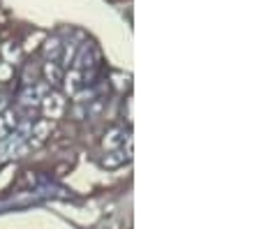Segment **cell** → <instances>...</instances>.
Segmentation results:
<instances>
[{
  "label": "cell",
  "instance_id": "obj_10",
  "mask_svg": "<svg viewBox=\"0 0 259 229\" xmlns=\"http://www.w3.org/2000/svg\"><path fill=\"white\" fill-rule=\"evenodd\" d=\"M58 51H60V42H58V39H49L47 47H44V54H47V58H51V63H54V58L58 56Z\"/></svg>",
  "mask_w": 259,
  "mask_h": 229
},
{
  "label": "cell",
  "instance_id": "obj_3",
  "mask_svg": "<svg viewBox=\"0 0 259 229\" xmlns=\"http://www.w3.org/2000/svg\"><path fill=\"white\" fill-rule=\"evenodd\" d=\"M125 130H120V127H113V130H109L107 134H104V139H102V146H104V151H116V148H120L123 146V142H125Z\"/></svg>",
  "mask_w": 259,
  "mask_h": 229
},
{
  "label": "cell",
  "instance_id": "obj_8",
  "mask_svg": "<svg viewBox=\"0 0 259 229\" xmlns=\"http://www.w3.org/2000/svg\"><path fill=\"white\" fill-rule=\"evenodd\" d=\"M95 63H93V58L88 56V47H83L79 54V58H76V70H86V67H93Z\"/></svg>",
  "mask_w": 259,
  "mask_h": 229
},
{
  "label": "cell",
  "instance_id": "obj_14",
  "mask_svg": "<svg viewBox=\"0 0 259 229\" xmlns=\"http://www.w3.org/2000/svg\"><path fill=\"white\" fill-rule=\"evenodd\" d=\"M127 120H130V123L135 120V118H132V100H127Z\"/></svg>",
  "mask_w": 259,
  "mask_h": 229
},
{
  "label": "cell",
  "instance_id": "obj_7",
  "mask_svg": "<svg viewBox=\"0 0 259 229\" xmlns=\"http://www.w3.org/2000/svg\"><path fill=\"white\" fill-rule=\"evenodd\" d=\"M44 79L54 86V83L63 81V72H60V67L56 65V63H47V65H44Z\"/></svg>",
  "mask_w": 259,
  "mask_h": 229
},
{
  "label": "cell",
  "instance_id": "obj_12",
  "mask_svg": "<svg viewBox=\"0 0 259 229\" xmlns=\"http://www.w3.org/2000/svg\"><path fill=\"white\" fill-rule=\"evenodd\" d=\"M5 56H7V60H16V58H19V51L12 49L10 44H7V47H5Z\"/></svg>",
  "mask_w": 259,
  "mask_h": 229
},
{
  "label": "cell",
  "instance_id": "obj_15",
  "mask_svg": "<svg viewBox=\"0 0 259 229\" xmlns=\"http://www.w3.org/2000/svg\"><path fill=\"white\" fill-rule=\"evenodd\" d=\"M5 109H7V100L0 95V111H5Z\"/></svg>",
  "mask_w": 259,
  "mask_h": 229
},
{
  "label": "cell",
  "instance_id": "obj_11",
  "mask_svg": "<svg viewBox=\"0 0 259 229\" xmlns=\"http://www.w3.org/2000/svg\"><path fill=\"white\" fill-rule=\"evenodd\" d=\"M123 155H125V160H132V155H135V139H132V134L125 136V142H123Z\"/></svg>",
  "mask_w": 259,
  "mask_h": 229
},
{
  "label": "cell",
  "instance_id": "obj_13",
  "mask_svg": "<svg viewBox=\"0 0 259 229\" xmlns=\"http://www.w3.org/2000/svg\"><path fill=\"white\" fill-rule=\"evenodd\" d=\"M72 56H74V47H70V49H67V51H65V65H70V60H72Z\"/></svg>",
  "mask_w": 259,
  "mask_h": 229
},
{
  "label": "cell",
  "instance_id": "obj_4",
  "mask_svg": "<svg viewBox=\"0 0 259 229\" xmlns=\"http://www.w3.org/2000/svg\"><path fill=\"white\" fill-rule=\"evenodd\" d=\"M16 125H19V118H16L14 111H3V116H0V142L7 139L16 130Z\"/></svg>",
  "mask_w": 259,
  "mask_h": 229
},
{
  "label": "cell",
  "instance_id": "obj_5",
  "mask_svg": "<svg viewBox=\"0 0 259 229\" xmlns=\"http://www.w3.org/2000/svg\"><path fill=\"white\" fill-rule=\"evenodd\" d=\"M51 130H54V120H49V118L37 120V123H35V125L30 127V136H35V142L42 144L44 139H47V136L51 134Z\"/></svg>",
  "mask_w": 259,
  "mask_h": 229
},
{
  "label": "cell",
  "instance_id": "obj_6",
  "mask_svg": "<svg viewBox=\"0 0 259 229\" xmlns=\"http://www.w3.org/2000/svg\"><path fill=\"white\" fill-rule=\"evenodd\" d=\"M63 88L67 95H76L81 88V72L79 70H72L63 76Z\"/></svg>",
  "mask_w": 259,
  "mask_h": 229
},
{
  "label": "cell",
  "instance_id": "obj_9",
  "mask_svg": "<svg viewBox=\"0 0 259 229\" xmlns=\"http://www.w3.org/2000/svg\"><path fill=\"white\" fill-rule=\"evenodd\" d=\"M123 162H125V155L123 153H118V151L111 153V155H107V158L102 160L104 167H118V164H123Z\"/></svg>",
  "mask_w": 259,
  "mask_h": 229
},
{
  "label": "cell",
  "instance_id": "obj_1",
  "mask_svg": "<svg viewBox=\"0 0 259 229\" xmlns=\"http://www.w3.org/2000/svg\"><path fill=\"white\" fill-rule=\"evenodd\" d=\"M42 111L49 120H58L65 114V98L60 93H47L42 100Z\"/></svg>",
  "mask_w": 259,
  "mask_h": 229
},
{
  "label": "cell",
  "instance_id": "obj_2",
  "mask_svg": "<svg viewBox=\"0 0 259 229\" xmlns=\"http://www.w3.org/2000/svg\"><path fill=\"white\" fill-rule=\"evenodd\" d=\"M47 93H49V86L47 83H37V86H28L26 90L21 93V102L23 104H28V107H35V104H39L44 98H47Z\"/></svg>",
  "mask_w": 259,
  "mask_h": 229
}]
</instances>
